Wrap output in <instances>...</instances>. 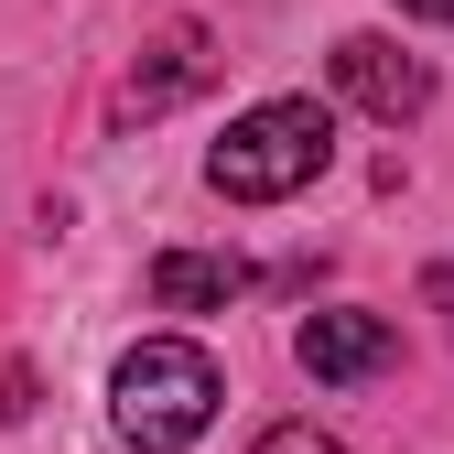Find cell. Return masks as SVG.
Instances as JSON below:
<instances>
[{"label": "cell", "mask_w": 454, "mask_h": 454, "mask_svg": "<svg viewBox=\"0 0 454 454\" xmlns=\"http://www.w3.org/2000/svg\"><path fill=\"white\" fill-rule=\"evenodd\" d=\"M249 293V260L239 249H162L152 260V303L162 314H216V303H239Z\"/></svg>", "instance_id": "5b68a950"}, {"label": "cell", "mask_w": 454, "mask_h": 454, "mask_svg": "<svg viewBox=\"0 0 454 454\" xmlns=\"http://www.w3.org/2000/svg\"><path fill=\"white\" fill-rule=\"evenodd\" d=\"M206 76H216V54H206V33H195V22H174V33L152 43V66L130 76V108L152 120V108H174V98H195Z\"/></svg>", "instance_id": "8992f818"}, {"label": "cell", "mask_w": 454, "mask_h": 454, "mask_svg": "<svg viewBox=\"0 0 454 454\" xmlns=\"http://www.w3.org/2000/svg\"><path fill=\"white\" fill-rule=\"evenodd\" d=\"M325 162H335V120H325V108H314V98H260V108H239L227 141L206 152V184H216L227 206H281V195H303Z\"/></svg>", "instance_id": "7a4b0ae2"}, {"label": "cell", "mask_w": 454, "mask_h": 454, "mask_svg": "<svg viewBox=\"0 0 454 454\" xmlns=\"http://www.w3.org/2000/svg\"><path fill=\"white\" fill-rule=\"evenodd\" d=\"M335 98H357L368 120L401 130V120H422V108H433V66H422V54H401L389 33H347V43H335Z\"/></svg>", "instance_id": "3957f363"}, {"label": "cell", "mask_w": 454, "mask_h": 454, "mask_svg": "<svg viewBox=\"0 0 454 454\" xmlns=\"http://www.w3.org/2000/svg\"><path fill=\"white\" fill-rule=\"evenodd\" d=\"M401 12H411V22H454V0H401Z\"/></svg>", "instance_id": "9c48e42d"}, {"label": "cell", "mask_w": 454, "mask_h": 454, "mask_svg": "<svg viewBox=\"0 0 454 454\" xmlns=\"http://www.w3.org/2000/svg\"><path fill=\"white\" fill-rule=\"evenodd\" d=\"M249 454H347V443H335V433H314V422H270Z\"/></svg>", "instance_id": "52a82bcc"}, {"label": "cell", "mask_w": 454, "mask_h": 454, "mask_svg": "<svg viewBox=\"0 0 454 454\" xmlns=\"http://www.w3.org/2000/svg\"><path fill=\"white\" fill-rule=\"evenodd\" d=\"M422 303H433V314H443V335H454V260H443V270H422Z\"/></svg>", "instance_id": "ba28073f"}, {"label": "cell", "mask_w": 454, "mask_h": 454, "mask_svg": "<svg viewBox=\"0 0 454 454\" xmlns=\"http://www.w3.org/2000/svg\"><path fill=\"white\" fill-rule=\"evenodd\" d=\"M216 401H227V379H216L206 347H184V335H141V347L120 357V379H108V422H120V443H141V454L206 443Z\"/></svg>", "instance_id": "6da1fadb"}, {"label": "cell", "mask_w": 454, "mask_h": 454, "mask_svg": "<svg viewBox=\"0 0 454 454\" xmlns=\"http://www.w3.org/2000/svg\"><path fill=\"white\" fill-rule=\"evenodd\" d=\"M389 347H401V335H389V314H357V303H335V314H303V325H293V357H303L325 389L379 379V368H389Z\"/></svg>", "instance_id": "277c9868"}]
</instances>
